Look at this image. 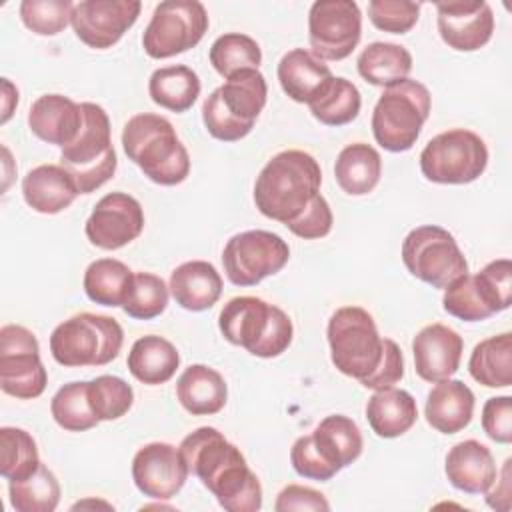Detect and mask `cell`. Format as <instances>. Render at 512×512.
I'll use <instances>...</instances> for the list:
<instances>
[{"label":"cell","mask_w":512,"mask_h":512,"mask_svg":"<svg viewBox=\"0 0 512 512\" xmlns=\"http://www.w3.org/2000/svg\"><path fill=\"white\" fill-rule=\"evenodd\" d=\"M288 260L290 248L286 240L268 230L234 234L222 250V266L234 286H256L280 272Z\"/></svg>","instance_id":"obj_11"},{"label":"cell","mask_w":512,"mask_h":512,"mask_svg":"<svg viewBox=\"0 0 512 512\" xmlns=\"http://www.w3.org/2000/svg\"><path fill=\"white\" fill-rule=\"evenodd\" d=\"M444 310L464 322H480L492 316V312L482 302L472 274H464L462 278L454 280L448 288H444L442 296Z\"/></svg>","instance_id":"obj_45"},{"label":"cell","mask_w":512,"mask_h":512,"mask_svg":"<svg viewBox=\"0 0 512 512\" xmlns=\"http://www.w3.org/2000/svg\"><path fill=\"white\" fill-rule=\"evenodd\" d=\"M216 94L232 118L254 128L256 118L266 106L268 86L264 74L258 68H248L226 78V82L216 88Z\"/></svg>","instance_id":"obj_28"},{"label":"cell","mask_w":512,"mask_h":512,"mask_svg":"<svg viewBox=\"0 0 512 512\" xmlns=\"http://www.w3.org/2000/svg\"><path fill=\"white\" fill-rule=\"evenodd\" d=\"M470 376L486 388L512 384V334L504 332L478 342L468 360Z\"/></svg>","instance_id":"obj_34"},{"label":"cell","mask_w":512,"mask_h":512,"mask_svg":"<svg viewBox=\"0 0 512 512\" xmlns=\"http://www.w3.org/2000/svg\"><path fill=\"white\" fill-rule=\"evenodd\" d=\"M74 178L60 164H40L22 178L24 202L40 214H58L78 196Z\"/></svg>","instance_id":"obj_22"},{"label":"cell","mask_w":512,"mask_h":512,"mask_svg":"<svg viewBox=\"0 0 512 512\" xmlns=\"http://www.w3.org/2000/svg\"><path fill=\"white\" fill-rule=\"evenodd\" d=\"M228 512H258L262 508V486L246 464L240 448L204 482Z\"/></svg>","instance_id":"obj_19"},{"label":"cell","mask_w":512,"mask_h":512,"mask_svg":"<svg viewBox=\"0 0 512 512\" xmlns=\"http://www.w3.org/2000/svg\"><path fill=\"white\" fill-rule=\"evenodd\" d=\"M462 352V336L440 322L424 326L412 340L414 370L432 384L450 378L458 370Z\"/></svg>","instance_id":"obj_18"},{"label":"cell","mask_w":512,"mask_h":512,"mask_svg":"<svg viewBox=\"0 0 512 512\" xmlns=\"http://www.w3.org/2000/svg\"><path fill=\"white\" fill-rule=\"evenodd\" d=\"M312 442L320 456L340 472L362 454V434L358 424L344 414L326 416L312 432Z\"/></svg>","instance_id":"obj_30"},{"label":"cell","mask_w":512,"mask_h":512,"mask_svg":"<svg viewBox=\"0 0 512 512\" xmlns=\"http://www.w3.org/2000/svg\"><path fill=\"white\" fill-rule=\"evenodd\" d=\"M330 358L338 372L356 378H366L380 362L382 336L376 322L362 306H342L328 320Z\"/></svg>","instance_id":"obj_7"},{"label":"cell","mask_w":512,"mask_h":512,"mask_svg":"<svg viewBox=\"0 0 512 512\" xmlns=\"http://www.w3.org/2000/svg\"><path fill=\"white\" fill-rule=\"evenodd\" d=\"M482 428L486 436L498 444L512 442V398L494 396L484 402Z\"/></svg>","instance_id":"obj_51"},{"label":"cell","mask_w":512,"mask_h":512,"mask_svg":"<svg viewBox=\"0 0 512 512\" xmlns=\"http://www.w3.org/2000/svg\"><path fill=\"white\" fill-rule=\"evenodd\" d=\"M16 106H18V88L8 78H2V118H0V124H6L10 120Z\"/></svg>","instance_id":"obj_54"},{"label":"cell","mask_w":512,"mask_h":512,"mask_svg":"<svg viewBox=\"0 0 512 512\" xmlns=\"http://www.w3.org/2000/svg\"><path fill=\"white\" fill-rule=\"evenodd\" d=\"M432 96L428 88L412 78L384 88L372 112V134L376 144L388 152L410 150L430 116Z\"/></svg>","instance_id":"obj_6"},{"label":"cell","mask_w":512,"mask_h":512,"mask_svg":"<svg viewBox=\"0 0 512 512\" xmlns=\"http://www.w3.org/2000/svg\"><path fill=\"white\" fill-rule=\"evenodd\" d=\"M134 280V272L116 258H98L88 264L84 272V292L86 296L100 306H122L130 286Z\"/></svg>","instance_id":"obj_35"},{"label":"cell","mask_w":512,"mask_h":512,"mask_svg":"<svg viewBox=\"0 0 512 512\" xmlns=\"http://www.w3.org/2000/svg\"><path fill=\"white\" fill-rule=\"evenodd\" d=\"M402 262L414 278L440 290L468 274V262L456 238L436 224H424L406 234Z\"/></svg>","instance_id":"obj_9"},{"label":"cell","mask_w":512,"mask_h":512,"mask_svg":"<svg viewBox=\"0 0 512 512\" xmlns=\"http://www.w3.org/2000/svg\"><path fill=\"white\" fill-rule=\"evenodd\" d=\"M334 224V216L330 204L322 194H316L314 200L304 208V212L286 224V228L304 240H318L330 234Z\"/></svg>","instance_id":"obj_48"},{"label":"cell","mask_w":512,"mask_h":512,"mask_svg":"<svg viewBox=\"0 0 512 512\" xmlns=\"http://www.w3.org/2000/svg\"><path fill=\"white\" fill-rule=\"evenodd\" d=\"M88 396L98 420H118L134 404L132 386L120 376L102 374L88 382Z\"/></svg>","instance_id":"obj_42"},{"label":"cell","mask_w":512,"mask_h":512,"mask_svg":"<svg viewBox=\"0 0 512 512\" xmlns=\"http://www.w3.org/2000/svg\"><path fill=\"white\" fill-rule=\"evenodd\" d=\"M510 464L512 458H506L500 480L496 476V480L492 482V486L484 492L486 494V504L494 510H502L508 512L510 510V496H512V480H510Z\"/></svg>","instance_id":"obj_53"},{"label":"cell","mask_w":512,"mask_h":512,"mask_svg":"<svg viewBox=\"0 0 512 512\" xmlns=\"http://www.w3.org/2000/svg\"><path fill=\"white\" fill-rule=\"evenodd\" d=\"M180 450L168 442H150L132 458V480L136 488L154 500H170L188 478Z\"/></svg>","instance_id":"obj_16"},{"label":"cell","mask_w":512,"mask_h":512,"mask_svg":"<svg viewBox=\"0 0 512 512\" xmlns=\"http://www.w3.org/2000/svg\"><path fill=\"white\" fill-rule=\"evenodd\" d=\"M126 364L138 382L158 386L176 374L180 366V354L170 340L148 334L132 344Z\"/></svg>","instance_id":"obj_29"},{"label":"cell","mask_w":512,"mask_h":512,"mask_svg":"<svg viewBox=\"0 0 512 512\" xmlns=\"http://www.w3.org/2000/svg\"><path fill=\"white\" fill-rule=\"evenodd\" d=\"M122 342L124 330L116 318L80 312L52 330L50 352L66 368L104 366L120 354Z\"/></svg>","instance_id":"obj_5"},{"label":"cell","mask_w":512,"mask_h":512,"mask_svg":"<svg viewBox=\"0 0 512 512\" xmlns=\"http://www.w3.org/2000/svg\"><path fill=\"white\" fill-rule=\"evenodd\" d=\"M366 420L376 436L398 438L418 420V406L410 392L400 388L374 390L366 404Z\"/></svg>","instance_id":"obj_27"},{"label":"cell","mask_w":512,"mask_h":512,"mask_svg":"<svg viewBox=\"0 0 512 512\" xmlns=\"http://www.w3.org/2000/svg\"><path fill=\"white\" fill-rule=\"evenodd\" d=\"M356 68L368 84L388 88L408 78L412 54L394 42H372L360 52Z\"/></svg>","instance_id":"obj_32"},{"label":"cell","mask_w":512,"mask_h":512,"mask_svg":"<svg viewBox=\"0 0 512 512\" xmlns=\"http://www.w3.org/2000/svg\"><path fill=\"white\" fill-rule=\"evenodd\" d=\"M276 512H290V510H330L328 500L324 498L322 492L300 486V484H288L286 488L280 490L276 504Z\"/></svg>","instance_id":"obj_52"},{"label":"cell","mask_w":512,"mask_h":512,"mask_svg":"<svg viewBox=\"0 0 512 512\" xmlns=\"http://www.w3.org/2000/svg\"><path fill=\"white\" fill-rule=\"evenodd\" d=\"M362 36V12L354 0H318L308 12V40L318 60H344Z\"/></svg>","instance_id":"obj_13"},{"label":"cell","mask_w":512,"mask_h":512,"mask_svg":"<svg viewBox=\"0 0 512 512\" xmlns=\"http://www.w3.org/2000/svg\"><path fill=\"white\" fill-rule=\"evenodd\" d=\"M322 170L304 150H284L272 156L254 184V204L270 220L288 224L320 194Z\"/></svg>","instance_id":"obj_1"},{"label":"cell","mask_w":512,"mask_h":512,"mask_svg":"<svg viewBox=\"0 0 512 512\" xmlns=\"http://www.w3.org/2000/svg\"><path fill=\"white\" fill-rule=\"evenodd\" d=\"M170 288L152 272H136L122 310L134 320H152L168 306Z\"/></svg>","instance_id":"obj_41"},{"label":"cell","mask_w":512,"mask_h":512,"mask_svg":"<svg viewBox=\"0 0 512 512\" xmlns=\"http://www.w3.org/2000/svg\"><path fill=\"white\" fill-rule=\"evenodd\" d=\"M122 148L154 184L176 186L190 174L188 150L170 120L160 114L132 116L122 130Z\"/></svg>","instance_id":"obj_2"},{"label":"cell","mask_w":512,"mask_h":512,"mask_svg":"<svg viewBox=\"0 0 512 512\" xmlns=\"http://www.w3.org/2000/svg\"><path fill=\"white\" fill-rule=\"evenodd\" d=\"M308 106L318 122L326 126H344L358 116L362 98L360 90L350 80L332 76Z\"/></svg>","instance_id":"obj_36"},{"label":"cell","mask_w":512,"mask_h":512,"mask_svg":"<svg viewBox=\"0 0 512 512\" xmlns=\"http://www.w3.org/2000/svg\"><path fill=\"white\" fill-rule=\"evenodd\" d=\"M36 440L22 428L2 426L0 428V474L2 478L22 480L38 470L40 466Z\"/></svg>","instance_id":"obj_39"},{"label":"cell","mask_w":512,"mask_h":512,"mask_svg":"<svg viewBox=\"0 0 512 512\" xmlns=\"http://www.w3.org/2000/svg\"><path fill=\"white\" fill-rule=\"evenodd\" d=\"M50 412L54 422L68 432H84L100 420L92 410L88 382H68L52 396Z\"/></svg>","instance_id":"obj_40"},{"label":"cell","mask_w":512,"mask_h":512,"mask_svg":"<svg viewBox=\"0 0 512 512\" xmlns=\"http://www.w3.org/2000/svg\"><path fill=\"white\" fill-rule=\"evenodd\" d=\"M8 494L16 512H52L60 502V484L54 472L40 464L30 476L10 480Z\"/></svg>","instance_id":"obj_37"},{"label":"cell","mask_w":512,"mask_h":512,"mask_svg":"<svg viewBox=\"0 0 512 512\" xmlns=\"http://www.w3.org/2000/svg\"><path fill=\"white\" fill-rule=\"evenodd\" d=\"M402 378H404L402 350L392 338H382L380 362L366 378L360 380V384L370 390H384V388H392Z\"/></svg>","instance_id":"obj_49"},{"label":"cell","mask_w":512,"mask_h":512,"mask_svg":"<svg viewBox=\"0 0 512 512\" xmlns=\"http://www.w3.org/2000/svg\"><path fill=\"white\" fill-rule=\"evenodd\" d=\"M444 472L448 482L466 494H484L498 476L490 448L472 438L448 450Z\"/></svg>","instance_id":"obj_21"},{"label":"cell","mask_w":512,"mask_h":512,"mask_svg":"<svg viewBox=\"0 0 512 512\" xmlns=\"http://www.w3.org/2000/svg\"><path fill=\"white\" fill-rule=\"evenodd\" d=\"M276 74L284 94L300 104H310L334 76L328 64L318 60L306 48L286 52L278 62Z\"/></svg>","instance_id":"obj_25"},{"label":"cell","mask_w":512,"mask_h":512,"mask_svg":"<svg viewBox=\"0 0 512 512\" xmlns=\"http://www.w3.org/2000/svg\"><path fill=\"white\" fill-rule=\"evenodd\" d=\"M72 10L70 0H22L20 20L34 34L54 36L70 24Z\"/></svg>","instance_id":"obj_44"},{"label":"cell","mask_w":512,"mask_h":512,"mask_svg":"<svg viewBox=\"0 0 512 512\" xmlns=\"http://www.w3.org/2000/svg\"><path fill=\"white\" fill-rule=\"evenodd\" d=\"M170 294L178 306L190 312L212 308L222 294V276L206 260H190L176 266L170 274Z\"/></svg>","instance_id":"obj_23"},{"label":"cell","mask_w":512,"mask_h":512,"mask_svg":"<svg viewBox=\"0 0 512 512\" xmlns=\"http://www.w3.org/2000/svg\"><path fill=\"white\" fill-rule=\"evenodd\" d=\"M176 398L192 416H210L226 406L228 386L218 370L206 364H192L176 382Z\"/></svg>","instance_id":"obj_26"},{"label":"cell","mask_w":512,"mask_h":512,"mask_svg":"<svg viewBox=\"0 0 512 512\" xmlns=\"http://www.w3.org/2000/svg\"><path fill=\"white\" fill-rule=\"evenodd\" d=\"M290 462L292 468L296 470V474H300L302 478L308 480H318V482H326L330 478H334L338 472L320 456V452L316 450L312 436H300L290 450Z\"/></svg>","instance_id":"obj_50"},{"label":"cell","mask_w":512,"mask_h":512,"mask_svg":"<svg viewBox=\"0 0 512 512\" xmlns=\"http://www.w3.org/2000/svg\"><path fill=\"white\" fill-rule=\"evenodd\" d=\"M420 14V4L410 0H370L368 2V18L370 22L384 32L390 34H406L410 32Z\"/></svg>","instance_id":"obj_46"},{"label":"cell","mask_w":512,"mask_h":512,"mask_svg":"<svg viewBox=\"0 0 512 512\" xmlns=\"http://www.w3.org/2000/svg\"><path fill=\"white\" fill-rule=\"evenodd\" d=\"M208 58L220 76L230 78L240 70L258 68L262 62V50L252 36L228 32L212 42Z\"/></svg>","instance_id":"obj_38"},{"label":"cell","mask_w":512,"mask_h":512,"mask_svg":"<svg viewBox=\"0 0 512 512\" xmlns=\"http://www.w3.org/2000/svg\"><path fill=\"white\" fill-rule=\"evenodd\" d=\"M334 176L338 186L350 196H364L376 188L382 176V158L366 142H354L340 150Z\"/></svg>","instance_id":"obj_31"},{"label":"cell","mask_w":512,"mask_h":512,"mask_svg":"<svg viewBox=\"0 0 512 512\" xmlns=\"http://www.w3.org/2000/svg\"><path fill=\"white\" fill-rule=\"evenodd\" d=\"M148 94L154 104L170 112H186L194 106L200 96V78L198 74L184 66H164L152 72L148 80Z\"/></svg>","instance_id":"obj_33"},{"label":"cell","mask_w":512,"mask_h":512,"mask_svg":"<svg viewBox=\"0 0 512 512\" xmlns=\"http://www.w3.org/2000/svg\"><path fill=\"white\" fill-rule=\"evenodd\" d=\"M222 336L252 356L276 358L288 350L294 336L290 316L256 296H236L224 304L218 316Z\"/></svg>","instance_id":"obj_3"},{"label":"cell","mask_w":512,"mask_h":512,"mask_svg":"<svg viewBox=\"0 0 512 512\" xmlns=\"http://www.w3.org/2000/svg\"><path fill=\"white\" fill-rule=\"evenodd\" d=\"M488 166L484 140L466 128L440 132L420 152V170L426 180L436 184H470Z\"/></svg>","instance_id":"obj_8"},{"label":"cell","mask_w":512,"mask_h":512,"mask_svg":"<svg viewBox=\"0 0 512 512\" xmlns=\"http://www.w3.org/2000/svg\"><path fill=\"white\" fill-rule=\"evenodd\" d=\"M472 414L474 392L462 380H440L426 396V422L442 434H456L464 430L470 424Z\"/></svg>","instance_id":"obj_24"},{"label":"cell","mask_w":512,"mask_h":512,"mask_svg":"<svg viewBox=\"0 0 512 512\" xmlns=\"http://www.w3.org/2000/svg\"><path fill=\"white\" fill-rule=\"evenodd\" d=\"M472 278L492 316L512 304V262L508 258L488 262L480 272L472 274Z\"/></svg>","instance_id":"obj_43"},{"label":"cell","mask_w":512,"mask_h":512,"mask_svg":"<svg viewBox=\"0 0 512 512\" xmlns=\"http://www.w3.org/2000/svg\"><path fill=\"white\" fill-rule=\"evenodd\" d=\"M140 10L138 0H84L74 4L70 24L88 48L106 50L134 26Z\"/></svg>","instance_id":"obj_14"},{"label":"cell","mask_w":512,"mask_h":512,"mask_svg":"<svg viewBox=\"0 0 512 512\" xmlns=\"http://www.w3.org/2000/svg\"><path fill=\"white\" fill-rule=\"evenodd\" d=\"M440 38L458 52L486 46L494 32V12L484 0L436 2Z\"/></svg>","instance_id":"obj_17"},{"label":"cell","mask_w":512,"mask_h":512,"mask_svg":"<svg viewBox=\"0 0 512 512\" xmlns=\"http://www.w3.org/2000/svg\"><path fill=\"white\" fill-rule=\"evenodd\" d=\"M82 128L60 152V166L70 172L80 194L104 186L116 172L118 158L112 146L110 118L100 104L82 102Z\"/></svg>","instance_id":"obj_4"},{"label":"cell","mask_w":512,"mask_h":512,"mask_svg":"<svg viewBox=\"0 0 512 512\" xmlns=\"http://www.w3.org/2000/svg\"><path fill=\"white\" fill-rule=\"evenodd\" d=\"M28 126L42 142L64 148L82 128V106L64 94H42L30 106Z\"/></svg>","instance_id":"obj_20"},{"label":"cell","mask_w":512,"mask_h":512,"mask_svg":"<svg viewBox=\"0 0 512 512\" xmlns=\"http://www.w3.org/2000/svg\"><path fill=\"white\" fill-rule=\"evenodd\" d=\"M202 122L208 130V134L222 142H236L252 132L250 126L238 122L224 110V106L218 100L216 90L202 104Z\"/></svg>","instance_id":"obj_47"},{"label":"cell","mask_w":512,"mask_h":512,"mask_svg":"<svg viewBox=\"0 0 512 512\" xmlns=\"http://www.w3.org/2000/svg\"><path fill=\"white\" fill-rule=\"evenodd\" d=\"M48 384V372L40 360V344L28 328L6 324L0 328V388L4 394L32 400Z\"/></svg>","instance_id":"obj_12"},{"label":"cell","mask_w":512,"mask_h":512,"mask_svg":"<svg viewBox=\"0 0 512 512\" xmlns=\"http://www.w3.org/2000/svg\"><path fill=\"white\" fill-rule=\"evenodd\" d=\"M144 230V210L126 192L102 196L84 224L90 244L102 250H118L136 240Z\"/></svg>","instance_id":"obj_15"},{"label":"cell","mask_w":512,"mask_h":512,"mask_svg":"<svg viewBox=\"0 0 512 512\" xmlns=\"http://www.w3.org/2000/svg\"><path fill=\"white\" fill-rule=\"evenodd\" d=\"M208 12L198 0L160 2L142 34V48L154 60L194 48L208 32Z\"/></svg>","instance_id":"obj_10"}]
</instances>
